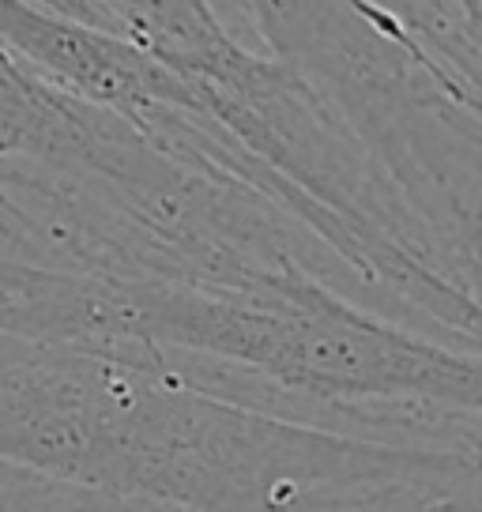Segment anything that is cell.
I'll return each mask as SVG.
<instances>
[{
    "label": "cell",
    "mask_w": 482,
    "mask_h": 512,
    "mask_svg": "<svg viewBox=\"0 0 482 512\" xmlns=\"http://www.w3.org/2000/svg\"><path fill=\"white\" fill-rule=\"evenodd\" d=\"M437 80L482 128V4L479 0H400L388 4Z\"/></svg>",
    "instance_id": "obj_1"
},
{
    "label": "cell",
    "mask_w": 482,
    "mask_h": 512,
    "mask_svg": "<svg viewBox=\"0 0 482 512\" xmlns=\"http://www.w3.org/2000/svg\"><path fill=\"white\" fill-rule=\"evenodd\" d=\"M434 512H482V456H464L449 497Z\"/></svg>",
    "instance_id": "obj_2"
}]
</instances>
